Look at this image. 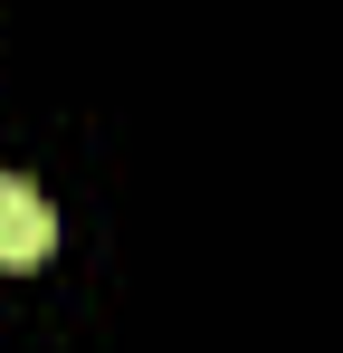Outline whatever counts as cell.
Here are the masks:
<instances>
[{
	"instance_id": "6da1fadb",
	"label": "cell",
	"mask_w": 343,
	"mask_h": 353,
	"mask_svg": "<svg viewBox=\"0 0 343 353\" xmlns=\"http://www.w3.org/2000/svg\"><path fill=\"white\" fill-rule=\"evenodd\" d=\"M48 248H57L48 191H39V181H19V172H0V268H39Z\"/></svg>"
}]
</instances>
